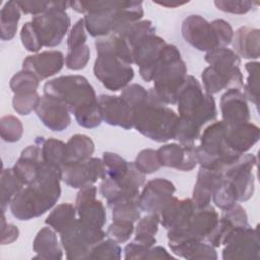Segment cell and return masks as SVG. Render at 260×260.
I'll return each mask as SVG.
<instances>
[{"label": "cell", "instance_id": "6da1fadb", "mask_svg": "<svg viewBox=\"0 0 260 260\" xmlns=\"http://www.w3.org/2000/svg\"><path fill=\"white\" fill-rule=\"evenodd\" d=\"M142 1H70V7L84 14L86 31L93 38L117 35L144 15Z\"/></svg>", "mask_w": 260, "mask_h": 260}, {"label": "cell", "instance_id": "7a4b0ae2", "mask_svg": "<svg viewBox=\"0 0 260 260\" xmlns=\"http://www.w3.org/2000/svg\"><path fill=\"white\" fill-rule=\"evenodd\" d=\"M44 94L64 103L83 128H96L103 122L95 90L82 75H62L50 79L44 85Z\"/></svg>", "mask_w": 260, "mask_h": 260}, {"label": "cell", "instance_id": "3957f363", "mask_svg": "<svg viewBox=\"0 0 260 260\" xmlns=\"http://www.w3.org/2000/svg\"><path fill=\"white\" fill-rule=\"evenodd\" d=\"M62 169L43 160L36 181L24 186L12 199L9 209L18 220H29L49 211L60 198Z\"/></svg>", "mask_w": 260, "mask_h": 260}, {"label": "cell", "instance_id": "277c9868", "mask_svg": "<svg viewBox=\"0 0 260 260\" xmlns=\"http://www.w3.org/2000/svg\"><path fill=\"white\" fill-rule=\"evenodd\" d=\"M148 93L147 101L132 109L133 128L155 142L174 139L178 114L158 99L152 87Z\"/></svg>", "mask_w": 260, "mask_h": 260}, {"label": "cell", "instance_id": "5b68a950", "mask_svg": "<svg viewBox=\"0 0 260 260\" xmlns=\"http://www.w3.org/2000/svg\"><path fill=\"white\" fill-rule=\"evenodd\" d=\"M187 75V65L179 49L167 44L153 70V91L164 104L176 105L177 95Z\"/></svg>", "mask_w": 260, "mask_h": 260}, {"label": "cell", "instance_id": "8992f818", "mask_svg": "<svg viewBox=\"0 0 260 260\" xmlns=\"http://www.w3.org/2000/svg\"><path fill=\"white\" fill-rule=\"evenodd\" d=\"M94 46L96 50L93 64L95 78L111 91H118L130 84L134 77V69L117 56L111 36L96 39Z\"/></svg>", "mask_w": 260, "mask_h": 260}, {"label": "cell", "instance_id": "52a82bcc", "mask_svg": "<svg viewBox=\"0 0 260 260\" xmlns=\"http://www.w3.org/2000/svg\"><path fill=\"white\" fill-rule=\"evenodd\" d=\"M179 118L195 123L199 127L215 120L217 115L213 95L207 93L193 75H187L177 95Z\"/></svg>", "mask_w": 260, "mask_h": 260}, {"label": "cell", "instance_id": "ba28073f", "mask_svg": "<svg viewBox=\"0 0 260 260\" xmlns=\"http://www.w3.org/2000/svg\"><path fill=\"white\" fill-rule=\"evenodd\" d=\"M225 129L226 125L222 121H214L201 132L200 144L194 147L195 157L200 167L220 171L241 155L228 147L224 139Z\"/></svg>", "mask_w": 260, "mask_h": 260}, {"label": "cell", "instance_id": "9c48e42d", "mask_svg": "<svg viewBox=\"0 0 260 260\" xmlns=\"http://www.w3.org/2000/svg\"><path fill=\"white\" fill-rule=\"evenodd\" d=\"M106 232L82 222L78 217L60 234V242L66 258L70 260H88L91 248L106 238Z\"/></svg>", "mask_w": 260, "mask_h": 260}, {"label": "cell", "instance_id": "30bf717a", "mask_svg": "<svg viewBox=\"0 0 260 260\" xmlns=\"http://www.w3.org/2000/svg\"><path fill=\"white\" fill-rule=\"evenodd\" d=\"M68 7H70V2L56 1L54 7L43 14L34 16L30 20L43 47L54 48L62 43L71 23L66 11Z\"/></svg>", "mask_w": 260, "mask_h": 260}, {"label": "cell", "instance_id": "8fae6325", "mask_svg": "<svg viewBox=\"0 0 260 260\" xmlns=\"http://www.w3.org/2000/svg\"><path fill=\"white\" fill-rule=\"evenodd\" d=\"M257 165V157L252 153H243L234 161L224 166L219 172L235 189L238 202L249 200L255 190L253 169Z\"/></svg>", "mask_w": 260, "mask_h": 260}, {"label": "cell", "instance_id": "7c38bea8", "mask_svg": "<svg viewBox=\"0 0 260 260\" xmlns=\"http://www.w3.org/2000/svg\"><path fill=\"white\" fill-rule=\"evenodd\" d=\"M222 250L223 260H257L260 257L258 228L250 224L237 228L226 239Z\"/></svg>", "mask_w": 260, "mask_h": 260}, {"label": "cell", "instance_id": "4fadbf2b", "mask_svg": "<svg viewBox=\"0 0 260 260\" xmlns=\"http://www.w3.org/2000/svg\"><path fill=\"white\" fill-rule=\"evenodd\" d=\"M166 46L167 42L156 34L142 38L133 46V63L139 67V74L146 82L152 81L155 64Z\"/></svg>", "mask_w": 260, "mask_h": 260}, {"label": "cell", "instance_id": "5bb4252c", "mask_svg": "<svg viewBox=\"0 0 260 260\" xmlns=\"http://www.w3.org/2000/svg\"><path fill=\"white\" fill-rule=\"evenodd\" d=\"M105 178L103 159L89 157L79 162L67 164L62 169V181L73 189H80L93 185L98 180Z\"/></svg>", "mask_w": 260, "mask_h": 260}, {"label": "cell", "instance_id": "9a60e30c", "mask_svg": "<svg viewBox=\"0 0 260 260\" xmlns=\"http://www.w3.org/2000/svg\"><path fill=\"white\" fill-rule=\"evenodd\" d=\"M181 32L185 42L200 52L207 53L218 47L210 22L201 15H188L182 22Z\"/></svg>", "mask_w": 260, "mask_h": 260}, {"label": "cell", "instance_id": "2e32d148", "mask_svg": "<svg viewBox=\"0 0 260 260\" xmlns=\"http://www.w3.org/2000/svg\"><path fill=\"white\" fill-rule=\"evenodd\" d=\"M98 189L94 185L80 188L75 200L78 218L91 226L101 228L107 222V212L103 202L96 199Z\"/></svg>", "mask_w": 260, "mask_h": 260}, {"label": "cell", "instance_id": "e0dca14e", "mask_svg": "<svg viewBox=\"0 0 260 260\" xmlns=\"http://www.w3.org/2000/svg\"><path fill=\"white\" fill-rule=\"evenodd\" d=\"M168 243L171 251L178 257L188 260H216L215 248L205 241H199L185 235L168 232Z\"/></svg>", "mask_w": 260, "mask_h": 260}, {"label": "cell", "instance_id": "ac0fdd59", "mask_svg": "<svg viewBox=\"0 0 260 260\" xmlns=\"http://www.w3.org/2000/svg\"><path fill=\"white\" fill-rule=\"evenodd\" d=\"M176 186L165 178H154L144 184L139 195V207L147 213H157L174 196Z\"/></svg>", "mask_w": 260, "mask_h": 260}, {"label": "cell", "instance_id": "d6986e66", "mask_svg": "<svg viewBox=\"0 0 260 260\" xmlns=\"http://www.w3.org/2000/svg\"><path fill=\"white\" fill-rule=\"evenodd\" d=\"M98 101L105 123L126 130L133 128V110L121 95L101 94Z\"/></svg>", "mask_w": 260, "mask_h": 260}, {"label": "cell", "instance_id": "ffe728a7", "mask_svg": "<svg viewBox=\"0 0 260 260\" xmlns=\"http://www.w3.org/2000/svg\"><path fill=\"white\" fill-rule=\"evenodd\" d=\"M41 122L50 130L61 132L69 127L71 113L68 107L54 98L43 94L35 110Z\"/></svg>", "mask_w": 260, "mask_h": 260}, {"label": "cell", "instance_id": "44dd1931", "mask_svg": "<svg viewBox=\"0 0 260 260\" xmlns=\"http://www.w3.org/2000/svg\"><path fill=\"white\" fill-rule=\"evenodd\" d=\"M201 80L203 89L211 95L218 93L222 89H242L244 85V77L240 67L218 69L207 66L201 73Z\"/></svg>", "mask_w": 260, "mask_h": 260}, {"label": "cell", "instance_id": "7402d4cb", "mask_svg": "<svg viewBox=\"0 0 260 260\" xmlns=\"http://www.w3.org/2000/svg\"><path fill=\"white\" fill-rule=\"evenodd\" d=\"M221 121L226 126L239 125L250 122L251 113L248 101L242 92V89H226L219 101Z\"/></svg>", "mask_w": 260, "mask_h": 260}, {"label": "cell", "instance_id": "603a6c76", "mask_svg": "<svg viewBox=\"0 0 260 260\" xmlns=\"http://www.w3.org/2000/svg\"><path fill=\"white\" fill-rule=\"evenodd\" d=\"M64 65V54L58 50H47L28 55L22 61V69L32 72L40 80L54 76L62 70Z\"/></svg>", "mask_w": 260, "mask_h": 260}, {"label": "cell", "instance_id": "cb8c5ba5", "mask_svg": "<svg viewBox=\"0 0 260 260\" xmlns=\"http://www.w3.org/2000/svg\"><path fill=\"white\" fill-rule=\"evenodd\" d=\"M197 209L192 198L179 199L173 196L158 212L159 223L166 230L184 228Z\"/></svg>", "mask_w": 260, "mask_h": 260}, {"label": "cell", "instance_id": "d4e9b609", "mask_svg": "<svg viewBox=\"0 0 260 260\" xmlns=\"http://www.w3.org/2000/svg\"><path fill=\"white\" fill-rule=\"evenodd\" d=\"M195 144L166 143L156 149L161 167L173 168L182 172H190L198 165L195 153Z\"/></svg>", "mask_w": 260, "mask_h": 260}, {"label": "cell", "instance_id": "484cf974", "mask_svg": "<svg viewBox=\"0 0 260 260\" xmlns=\"http://www.w3.org/2000/svg\"><path fill=\"white\" fill-rule=\"evenodd\" d=\"M259 137L260 129L252 122L226 126L224 135L228 147L238 154H243L250 150L258 142Z\"/></svg>", "mask_w": 260, "mask_h": 260}, {"label": "cell", "instance_id": "4316f807", "mask_svg": "<svg viewBox=\"0 0 260 260\" xmlns=\"http://www.w3.org/2000/svg\"><path fill=\"white\" fill-rule=\"evenodd\" d=\"M218 218V212L211 204H209L203 208H197L186 226L175 230L182 232L190 238L205 241L215 228Z\"/></svg>", "mask_w": 260, "mask_h": 260}, {"label": "cell", "instance_id": "83f0119b", "mask_svg": "<svg viewBox=\"0 0 260 260\" xmlns=\"http://www.w3.org/2000/svg\"><path fill=\"white\" fill-rule=\"evenodd\" d=\"M42 164L43 157L41 146L35 141V144L28 145L22 149L18 159L12 167V170L21 183L24 186H27L34 183L38 178Z\"/></svg>", "mask_w": 260, "mask_h": 260}, {"label": "cell", "instance_id": "f1b7e54d", "mask_svg": "<svg viewBox=\"0 0 260 260\" xmlns=\"http://www.w3.org/2000/svg\"><path fill=\"white\" fill-rule=\"evenodd\" d=\"M222 180L219 171L200 167L192 192V200L197 208H203L211 203L212 195Z\"/></svg>", "mask_w": 260, "mask_h": 260}, {"label": "cell", "instance_id": "f546056e", "mask_svg": "<svg viewBox=\"0 0 260 260\" xmlns=\"http://www.w3.org/2000/svg\"><path fill=\"white\" fill-rule=\"evenodd\" d=\"M57 234L51 226H44L38 232L32 242V250L36 253L32 259L59 260L63 258L62 245Z\"/></svg>", "mask_w": 260, "mask_h": 260}, {"label": "cell", "instance_id": "4dcf8cb0", "mask_svg": "<svg viewBox=\"0 0 260 260\" xmlns=\"http://www.w3.org/2000/svg\"><path fill=\"white\" fill-rule=\"evenodd\" d=\"M233 50L244 59L257 60L260 55V30L256 27L241 26L234 31Z\"/></svg>", "mask_w": 260, "mask_h": 260}, {"label": "cell", "instance_id": "1f68e13d", "mask_svg": "<svg viewBox=\"0 0 260 260\" xmlns=\"http://www.w3.org/2000/svg\"><path fill=\"white\" fill-rule=\"evenodd\" d=\"M94 152L93 140L85 134H74L66 142V165L88 159Z\"/></svg>", "mask_w": 260, "mask_h": 260}, {"label": "cell", "instance_id": "d6a6232c", "mask_svg": "<svg viewBox=\"0 0 260 260\" xmlns=\"http://www.w3.org/2000/svg\"><path fill=\"white\" fill-rule=\"evenodd\" d=\"M21 13L16 1L4 3L0 11V38L2 41H10L15 37Z\"/></svg>", "mask_w": 260, "mask_h": 260}, {"label": "cell", "instance_id": "836d02e7", "mask_svg": "<svg viewBox=\"0 0 260 260\" xmlns=\"http://www.w3.org/2000/svg\"><path fill=\"white\" fill-rule=\"evenodd\" d=\"M41 146L43 160L49 165L57 166L61 169L66 165V143L57 138L38 137L36 139Z\"/></svg>", "mask_w": 260, "mask_h": 260}, {"label": "cell", "instance_id": "e575fe53", "mask_svg": "<svg viewBox=\"0 0 260 260\" xmlns=\"http://www.w3.org/2000/svg\"><path fill=\"white\" fill-rule=\"evenodd\" d=\"M75 205L70 202L60 203L53 208L47 216L45 223L55 230L59 235L69 228L77 218Z\"/></svg>", "mask_w": 260, "mask_h": 260}, {"label": "cell", "instance_id": "d590c367", "mask_svg": "<svg viewBox=\"0 0 260 260\" xmlns=\"http://www.w3.org/2000/svg\"><path fill=\"white\" fill-rule=\"evenodd\" d=\"M159 215L157 213H147L145 216L138 219L134 229L135 237L133 240L147 247H152L156 244L155 235L158 231Z\"/></svg>", "mask_w": 260, "mask_h": 260}, {"label": "cell", "instance_id": "8d00e7d4", "mask_svg": "<svg viewBox=\"0 0 260 260\" xmlns=\"http://www.w3.org/2000/svg\"><path fill=\"white\" fill-rule=\"evenodd\" d=\"M24 187L21 181L16 177L12 168H3L1 171V210L5 213L12 199Z\"/></svg>", "mask_w": 260, "mask_h": 260}, {"label": "cell", "instance_id": "74e56055", "mask_svg": "<svg viewBox=\"0 0 260 260\" xmlns=\"http://www.w3.org/2000/svg\"><path fill=\"white\" fill-rule=\"evenodd\" d=\"M204 60L209 66L218 69H229L233 67H240L241 58L239 55L228 47H217L205 53Z\"/></svg>", "mask_w": 260, "mask_h": 260}, {"label": "cell", "instance_id": "f35d334b", "mask_svg": "<svg viewBox=\"0 0 260 260\" xmlns=\"http://www.w3.org/2000/svg\"><path fill=\"white\" fill-rule=\"evenodd\" d=\"M155 34V27L152 24L151 20L148 19H141L139 21L133 22L128 24L126 27H124L119 34L116 36L122 38L129 47L133 48V46L142 38Z\"/></svg>", "mask_w": 260, "mask_h": 260}, {"label": "cell", "instance_id": "ab89813d", "mask_svg": "<svg viewBox=\"0 0 260 260\" xmlns=\"http://www.w3.org/2000/svg\"><path fill=\"white\" fill-rule=\"evenodd\" d=\"M102 159L105 167V178L119 182L127 174L129 161H127L118 153L106 151L103 153Z\"/></svg>", "mask_w": 260, "mask_h": 260}, {"label": "cell", "instance_id": "60d3db41", "mask_svg": "<svg viewBox=\"0 0 260 260\" xmlns=\"http://www.w3.org/2000/svg\"><path fill=\"white\" fill-rule=\"evenodd\" d=\"M245 69L248 72L246 83L242 87V92L248 102H251L258 108L259 101V62L250 61L245 64Z\"/></svg>", "mask_w": 260, "mask_h": 260}, {"label": "cell", "instance_id": "b9f144b4", "mask_svg": "<svg viewBox=\"0 0 260 260\" xmlns=\"http://www.w3.org/2000/svg\"><path fill=\"white\" fill-rule=\"evenodd\" d=\"M40 81L41 80L32 72L21 69L10 78L9 87L13 94L35 92L40 85Z\"/></svg>", "mask_w": 260, "mask_h": 260}, {"label": "cell", "instance_id": "7bdbcfd3", "mask_svg": "<svg viewBox=\"0 0 260 260\" xmlns=\"http://www.w3.org/2000/svg\"><path fill=\"white\" fill-rule=\"evenodd\" d=\"M113 220L138 221L141 214L139 200H125L114 204L111 207Z\"/></svg>", "mask_w": 260, "mask_h": 260}, {"label": "cell", "instance_id": "ee69618b", "mask_svg": "<svg viewBox=\"0 0 260 260\" xmlns=\"http://www.w3.org/2000/svg\"><path fill=\"white\" fill-rule=\"evenodd\" d=\"M0 134L1 138L6 142H17L22 137L23 125L21 121L13 115L3 116L0 119Z\"/></svg>", "mask_w": 260, "mask_h": 260}, {"label": "cell", "instance_id": "f6af8a7d", "mask_svg": "<svg viewBox=\"0 0 260 260\" xmlns=\"http://www.w3.org/2000/svg\"><path fill=\"white\" fill-rule=\"evenodd\" d=\"M122 258V248L119 243L108 238L107 240H102L96 245H94L89 253L88 260L92 259H121Z\"/></svg>", "mask_w": 260, "mask_h": 260}, {"label": "cell", "instance_id": "bcb514c9", "mask_svg": "<svg viewBox=\"0 0 260 260\" xmlns=\"http://www.w3.org/2000/svg\"><path fill=\"white\" fill-rule=\"evenodd\" d=\"M202 128L193 122L179 118L175 130L174 139L181 144L191 145L199 138Z\"/></svg>", "mask_w": 260, "mask_h": 260}, {"label": "cell", "instance_id": "7dc6e473", "mask_svg": "<svg viewBox=\"0 0 260 260\" xmlns=\"http://www.w3.org/2000/svg\"><path fill=\"white\" fill-rule=\"evenodd\" d=\"M211 200L214 205L221 210H226L238 202L234 187L225 179H223L221 184L216 188Z\"/></svg>", "mask_w": 260, "mask_h": 260}, {"label": "cell", "instance_id": "c3c4849f", "mask_svg": "<svg viewBox=\"0 0 260 260\" xmlns=\"http://www.w3.org/2000/svg\"><path fill=\"white\" fill-rule=\"evenodd\" d=\"M40 100L41 96L38 91L13 94L12 108L17 114L21 116H27L36 110Z\"/></svg>", "mask_w": 260, "mask_h": 260}, {"label": "cell", "instance_id": "681fc988", "mask_svg": "<svg viewBox=\"0 0 260 260\" xmlns=\"http://www.w3.org/2000/svg\"><path fill=\"white\" fill-rule=\"evenodd\" d=\"M90 59L89 47L85 44L75 49L68 50L65 56V65L68 69L78 71L83 69Z\"/></svg>", "mask_w": 260, "mask_h": 260}, {"label": "cell", "instance_id": "f907efd6", "mask_svg": "<svg viewBox=\"0 0 260 260\" xmlns=\"http://www.w3.org/2000/svg\"><path fill=\"white\" fill-rule=\"evenodd\" d=\"M134 162L136 167L145 175L153 174L161 168L157 152L152 148H145L139 151Z\"/></svg>", "mask_w": 260, "mask_h": 260}, {"label": "cell", "instance_id": "816d5d0a", "mask_svg": "<svg viewBox=\"0 0 260 260\" xmlns=\"http://www.w3.org/2000/svg\"><path fill=\"white\" fill-rule=\"evenodd\" d=\"M134 222L125 220H113V222L108 226L106 235L108 238L114 240L115 242L122 244L127 242L132 234L134 233Z\"/></svg>", "mask_w": 260, "mask_h": 260}, {"label": "cell", "instance_id": "f5cc1de1", "mask_svg": "<svg viewBox=\"0 0 260 260\" xmlns=\"http://www.w3.org/2000/svg\"><path fill=\"white\" fill-rule=\"evenodd\" d=\"M258 2L248 0H215V7L223 12L232 14H246L250 12L254 6H258Z\"/></svg>", "mask_w": 260, "mask_h": 260}, {"label": "cell", "instance_id": "db71d44e", "mask_svg": "<svg viewBox=\"0 0 260 260\" xmlns=\"http://www.w3.org/2000/svg\"><path fill=\"white\" fill-rule=\"evenodd\" d=\"M20 41L22 46L27 52L30 53H39V51L43 48L42 42L31 23V21H27L23 23L20 28Z\"/></svg>", "mask_w": 260, "mask_h": 260}, {"label": "cell", "instance_id": "11a10c76", "mask_svg": "<svg viewBox=\"0 0 260 260\" xmlns=\"http://www.w3.org/2000/svg\"><path fill=\"white\" fill-rule=\"evenodd\" d=\"M148 95V89H145L142 85L138 83L128 84L121 91V96L132 109L147 101Z\"/></svg>", "mask_w": 260, "mask_h": 260}, {"label": "cell", "instance_id": "9f6ffc18", "mask_svg": "<svg viewBox=\"0 0 260 260\" xmlns=\"http://www.w3.org/2000/svg\"><path fill=\"white\" fill-rule=\"evenodd\" d=\"M218 47H228L232 44L234 38V29L232 25L224 19H214L210 22Z\"/></svg>", "mask_w": 260, "mask_h": 260}, {"label": "cell", "instance_id": "6f0895ef", "mask_svg": "<svg viewBox=\"0 0 260 260\" xmlns=\"http://www.w3.org/2000/svg\"><path fill=\"white\" fill-rule=\"evenodd\" d=\"M87 35L84 25L83 18H79L71 27L68 38H67V48L68 50L75 49L77 47L83 46L86 44Z\"/></svg>", "mask_w": 260, "mask_h": 260}, {"label": "cell", "instance_id": "680465c9", "mask_svg": "<svg viewBox=\"0 0 260 260\" xmlns=\"http://www.w3.org/2000/svg\"><path fill=\"white\" fill-rule=\"evenodd\" d=\"M16 3L22 13L36 16L43 14L54 7L56 1H16Z\"/></svg>", "mask_w": 260, "mask_h": 260}, {"label": "cell", "instance_id": "91938a15", "mask_svg": "<svg viewBox=\"0 0 260 260\" xmlns=\"http://www.w3.org/2000/svg\"><path fill=\"white\" fill-rule=\"evenodd\" d=\"M150 247H147L143 244L136 242L135 240L131 241L127 244L123 250L124 259H137V260H145V256Z\"/></svg>", "mask_w": 260, "mask_h": 260}, {"label": "cell", "instance_id": "94428289", "mask_svg": "<svg viewBox=\"0 0 260 260\" xmlns=\"http://www.w3.org/2000/svg\"><path fill=\"white\" fill-rule=\"evenodd\" d=\"M19 237V230L13 223H8L5 213H2L1 219V245H8L15 242Z\"/></svg>", "mask_w": 260, "mask_h": 260}, {"label": "cell", "instance_id": "6125c7cd", "mask_svg": "<svg viewBox=\"0 0 260 260\" xmlns=\"http://www.w3.org/2000/svg\"><path fill=\"white\" fill-rule=\"evenodd\" d=\"M145 259H176L175 256H173L171 253H169L164 247L161 246H152L149 248Z\"/></svg>", "mask_w": 260, "mask_h": 260}, {"label": "cell", "instance_id": "be15d7a7", "mask_svg": "<svg viewBox=\"0 0 260 260\" xmlns=\"http://www.w3.org/2000/svg\"><path fill=\"white\" fill-rule=\"evenodd\" d=\"M157 5H160V6H165V7H168V8H177V7H180L182 5H185L187 4L188 2H180V1H161V2H153Z\"/></svg>", "mask_w": 260, "mask_h": 260}]
</instances>
